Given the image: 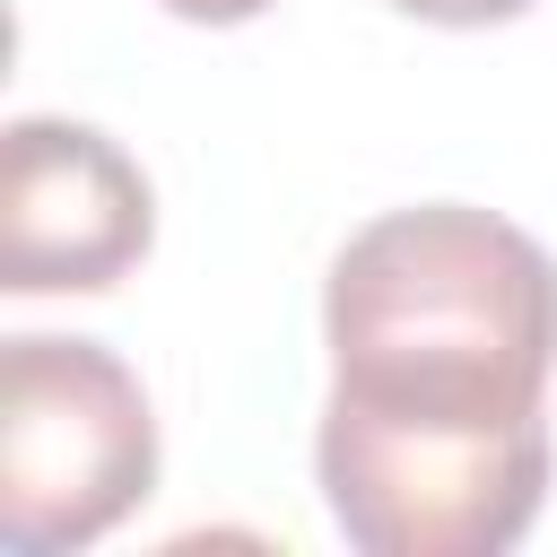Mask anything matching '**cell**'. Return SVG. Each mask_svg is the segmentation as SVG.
Masks as SVG:
<instances>
[{
    "label": "cell",
    "mask_w": 557,
    "mask_h": 557,
    "mask_svg": "<svg viewBox=\"0 0 557 557\" xmlns=\"http://www.w3.org/2000/svg\"><path fill=\"white\" fill-rule=\"evenodd\" d=\"M331 400L400 426H531L557 374V261L496 209L357 226L322 287Z\"/></svg>",
    "instance_id": "6da1fadb"
},
{
    "label": "cell",
    "mask_w": 557,
    "mask_h": 557,
    "mask_svg": "<svg viewBox=\"0 0 557 557\" xmlns=\"http://www.w3.org/2000/svg\"><path fill=\"white\" fill-rule=\"evenodd\" d=\"M148 487L157 418L139 374L96 339L17 331L0 348V548H87Z\"/></svg>",
    "instance_id": "7a4b0ae2"
},
{
    "label": "cell",
    "mask_w": 557,
    "mask_h": 557,
    "mask_svg": "<svg viewBox=\"0 0 557 557\" xmlns=\"http://www.w3.org/2000/svg\"><path fill=\"white\" fill-rule=\"evenodd\" d=\"M313 470L331 522L366 557H505L548 496V418L400 426L331 400L313 435Z\"/></svg>",
    "instance_id": "3957f363"
},
{
    "label": "cell",
    "mask_w": 557,
    "mask_h": 557,
    "mask_svg": "<svg viewBox=\"0 0 557 557\" xmlns=\"http://www.w3.org/2000/svg\"><path fill=\"white\" fill-rule=\"evenodd\" d=\"M157 235L148 174L87 122L26 113L0 139V287L9 296H96Z\"/></svg>",
    "instance_id": "277c9868"
},
{
    "label": "cell",
    "mask_w": 557,
    "mask_h": 557,
    "mask_svg": "<svg viewBox=\"0 0 557 557\" xmlns=\"http://www.w3.org/2000/svg\"><path fill=\"white\" fill-rule=\"evenodd\" d=\"M392 9H409V17H426V26H505V17H522L531 0H392Z\"/></svg>",
    "instance_id": "5b68a950"
},
{
    "label": "cell",
    "mask_w": 557,
    "mask_h": 557,
    "mask_svg": "<svg viewBox=\"0 0 557 557\" xmlns=\"http://www.w3.org/2000/svg\"><path fill=\"white\" fill-rule=\"evenodd\" d=\"M174 17H191V26H244V17H261L270 0H165Z\"/></svg>",
    "instance_id": "8992f818"
}]
</instances>
